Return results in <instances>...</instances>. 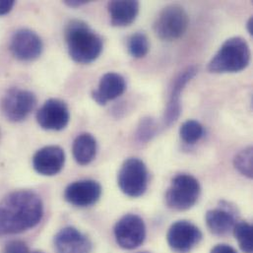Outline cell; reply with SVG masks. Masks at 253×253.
<instances>
[{"mask_svg": "<svg viewBox=\"0 0 253 253\" xmlns=\"http://www.w3.org/2000/svg\"><path fill=\"white\" fill-rule=\"evenodd\" d=\"M43 204L31 190H17L0 201V237L35 228L42 219Z\"/></svg>", "mask_w": 253, "mask_h": 253, "instance_id": "6da1fadb", "label": "cell"}, {"mask_svg": "<svg viewBox=\"0 0 253 253\" xmlns=\"http://www.w3.org/2000/svg\"><path fill=\"white\" fill-rule=\"evenodd\" d=\"M65 40L69 55L77 63H91L103 51L102 38L81 20H72L67 24Z\"/></svg>", "mask_w": 253, "mask_h": 253, "instance_id": "7a4b0ae2", "label": "cell"}, {"mask_svg": "<svg viewBox=\"0 0 253 253\" xmlns=\"http://www.w3.org/2000/svg\"><path fill=\"white\" fill-rule=\"evenodd\" d=\"M251 49L247 41L241 37L227 40L208 64L211 73H236L248 67Z\"/></svg>", "mask_w": 253, "mask_h": 253, "instance_id": "3957f363", "label": "cell"}, {"mask_svg": "<svg viewBox=\"0 0 253 253\" xmlns=\"http://www.w3.org/2000/svg\"><path fill=\"white\" fill-rule=\"evenodd\" d=\"M201 192L199 181L190 174L176 175L166 193V203L175 211H186L192 208Z\"/></svg>", "mask_w": 253, "mask_h": 253, "instance_id": "277c9868", "label": "cell"}, {"mask_svg": "<svg viewBox=\"0 0 253 253\" xmlns=\"http://www.w3.org/2000/svg\"><path fill=\"white\" fill-rule=\"evenodd\" d=\"M189 18L178 4H170L165 7L157 16L154 23V31L163 41H174L184 35L187 30Z\"/></svg>", "mask_w": 253, "mask_h": 253, "instance_id": "5b68a950", "label": "cell"}, {"mask_svg": "<svg viewBox=\"0 0 253 253\" xmlns=\"http://www.w3.org/2000/svg\"><path fill=\"white\" fill-rule=\"evenodd\" d=\"M149 173L146 165L137 158H130L123 164L118 183L121 190L129 197L142 196L148 187Z\"/></svg>", "mask_w": 253, "mask_h": 253, "instance_id": "8992f818", "label": "cell"}, {"mask_svg": "<svg viewBox=\"0 0 253 253\" xmlns=\"http://www.w3.org/2000/svg\"><path fill=\"white\" fill-rule=\"evenodd\" d=\"M37 98L34 93L12 88L6 92L1 101V112L4 118L12 123H20L26 120L34 111Z\"/></svg>", "mask_w": 253, "mask_h": 253, "instance_id": "52a82bcc", "label": "cell"}, {"mask_svg": "<svg viewBox=\"0 0 253 253\" xmlns=\"http://www.w3.org/2000/svg\"><path fill=\"white\" fill-rule=\"evenodd\" d=\"M114 232L118 245L127 251L139 248L146 239L145 223L135 214H127L120 219Z\"/></svg>", "mask_w": 253, "mask_h": 253, "instance_id": "ba28073f", "label": "cell"}, {"mask_svg": "<svg viewBox=\"0 0 253 253\" xmlns=\"http://www.w3.org/2000/svg\"><path fill=\"white\" fill-rule=\"evenodd\" d=\"M167 239L169 248L173 252L187 253L201 242L202 233L194 224L182 220L170 226Z\"/></svg>", "mask_w": 253, "mask_h": 253, "instance_id": "9c48e42d", "label": "cell"}, {"mask_svg": "<svg viewBox=\"0 0 253 253\" xmlns=\"http://www.w3.org/2000/svg\"><path fill=\"white\" fill-rule=\"evenodd\" d=\"M43 44L37 33L29 29H21L14 33L10 42V51L21 61H33L42 52Z\"/></svg>", "mask_w": 253, "mask_h": 253, "instance_id": "30bf717a", "label": "cell"}, {"mask_svg": "<svg viewBox=\"0 0 253 253\" xmlns=\"http://www.w3.org/2000/svg\"><path fill=\"white\" fill-rule=\"evenodd\" d=\"M70 112L67 105L58 99L47 100L37 113L39 126L45 130L60 131L68 126Z\"/></svg>", "mask_w": 253, "mask_h": 253, "instance_id": "8fae6325", "label": "cell"}, {"mask_svg": "<svg viewBox=\"0 0 253 253\" xmlns=\"http://www.w3.org/2000/svg\"><path fill=\"white\" fill-rule=\"evenodd\" d=\"M102 191V186L98 181L83 179L70 183L64 191V198L74 206L89 207L99 201Z\"/></svg>", "mask_w": 253, "mask_h": 253, "instance_id": "7c38bea8", "label": "cell"}, {"mask_svg": "<svg viewBox=\"0 0 253 253\" xmlns=\"http://www.w3.org/2000/svg\"><path fill=\"white\" fill-rule=\"evenodd\" d=\"M65 163V153L62 148L55 145L40 149L33 158L35 170L45 176H52L61 171Z\"/></svg>", "mask_w": 253, "mask_h": 253, "instance_id": "4fadbf2b", "label": "cell"}, {"mask_svg": "<svg viewBox=\"0 0 253 253\" xmlns=\"http://www.w3.org/2000/svg\"><path fill=\"white\" fill-rule=\"evenodd\" d=\"M197 69L195 66H190L185 68L182 72H180L176 78L173 80L169 98L168 102V106L165 112L164 123L165 126H170L173 125L179 118L181 112V105H180V96L184 87L187 83L196 75Z\"/></svg>", "mask_w": 253, "mask_h": 253, "instance_id": "5bb4252c", "label": "cell"}, {"mask_svg": "<svg viewBox=\"0 0 253 253\" xmlns=\"http://www.w3.org/2000/svg\"><path fill=\"white\" fill-rule=\"evenodd\" d=\"M54 249L57 253H91L92 243L79 230L66 227L54 237Z\"/></svg>", "mask_w": 253, "mask_h": 253, "instance_id": "9a60e30c", "label": "cell"}, {"mask_svg": "<svg viewBox=\"0 0 253 253\" xmlns=\"http://www.w3.org/2000/svg\"><path fill=\"white\" fill-rule=\"evenodd\" d=\"M126 89L125 78L119 73L109 72L102 77L98 89L92 92V98L98 105L106 106L109 101L116 100L122 96Z\"/></svg>", "mask_w": 253, "mask_h": 253, "instance_id": "2e32d148", "label": "cell"}, {"mask_svg": "<svg viewBox=\"0 0 253 253\" xmlns=\"http://www.w3.org/2000/svg\"><path fill=\"white\" fill-rule=\"evenodd\" d=\"M206 224L208 229L217 236H224L233 231L236 221L235 211L231 206H221L212 209L206 214Z\"/></svg>", "mask_w": 253, "mask_h": 253, "instance_id": "e0dca14e", "label": "cell"}, {"mask_svg": "<svg viewBox=\"0 0 253 253\" xmlns=\"http://www.w3.org/2000/svg\"><path fill=\"white\" fill-rule=\"evenodd\" d=\"M138 1H112L109 3L111 22L116 27H126L131 25L139 13Z\"/></svg>", "mask_w": 253, "mask_h": 253, "instance_id": "ac0fdd59", "label": "cell"}, {"mask_svg": "<svg viewBox=\"0 0 253 253\" xmlns=\"http://www.w3.org/2000/svg\"><path fill=\"white\" fill-rule=\"evenodd\" d=\"M72 152L75 161L79 165H89L97 155V141L95 137L90 133L78 135L73 142Z\"/></svg>", "mask_w": 253, "mask_h": 253, "instance_id": "d6986e66", "label": "cell"}, {"mask_svg": "<svg viewBox=\"0 0 253 253\" xmlns=\"http://www.w3.org/2000/svg\"><path fill=\"white\" fill-rule=\"evenodd\" d=\"M235 238L245 253H253V227L248 222L237 223L233 229Z\"/></svg>", "mask_w": 253, "mask_h": 253, "instance_id": "ffe728a7", "label": "cell"}, {"mask_svg": "<svg viewBox=\"0 0 253 253\" xmlns=\"http://www.w3.org/2000/svg\"><path fill=\"white\" fill-rule=\"evenodd\" d=\"M150 43L147 36L143 33H135L128 39L127 49L134 58H142L149 51Z\"/></svg>", "mask_w": 253, "mask_h": 253, "instance_id": "44dd1931", "label": "cell"}, {"mask_svg": "<svg viewBox=\"0 0 253 253\" xmlns=\"http://www.w3.org/2000/svg\"><path fill=\"white\" fill-rule=\"evenodd\" d=\"M253 147H248L239 152L234 159L235 168L244 175L253 178Z\"/></svg>", "mask_w": 253, "mask_h": 253, "instance_id": "7402d4cb", "label": "cell"}, {"mask_svg": "<svg viewBox=\"0 0 253 253\" xmlns=\"http://www.w3.org/2000/svg\"><path fill=\"white\" fill-rule=\"evenodd\" d=\"M204 128L196 121L190 120L185 122L179 129V135L182 141L187 144H194L203 136Z\"/></svg>", "mask_w": 253, "mask_h": 253, "instance_id": "603a6c76", "label": "cell"}, {"mask_svg": "<svg viewBox=\"0 0 253 253\" xmlns=\"http://www.w3.org/2000/svg\"><path fill=\"white\" fill-rule=\"evenodd\" d=\"M157 125L154 119L144 118L140 121L137 131L136 138L139 142H148L151 140L157 133Z\"/></svg>", "mask_w": 253, "mask_h": 253, "instance_id": "cb8c5ba5", "label": "cell"}, {"mask_svg": "<svg viewBox=\"0 0 253 253\" xmlns=\"http://www.w3.org/2000/svg\"><path fill=\"white\" fill-rule=\"evenodd\" d=\"M1 253H31L27 245L21 241H11L9 242Z\"/></svg>", "mask_w": 253, "mask_h": 253, "instance_id": "d4e9b609", "label": "cell"}, {"mask_svg": "<svg viewBox=\"0 0 253 253\" xmlns=\"http://www.w3.org/2000/svg\"><path fill=\"white\" fill-rule=\"evenodd\" d=\"M15 5L13 0H2L0 1V16L8 14Z\"/></svg>", "mask_w": 253, "mask_h": 253, "instance_id": "484cf974", "label": "cell"}, {"mask_svg": "<svg viewBox=\"0 0 253 253\" xmlns=\"http://www.w3.org/2000/svg\"><path fill=\"white\" fill-rule=\"evenodd\" d=\"M211 253H238L235 249L228 245H219L216 246L212 251Z\"/></svg>", "mask_w": 253, "mask_h": 253, "instance_id": "4316f807", "label": "cell"}, {"mask_svg": "<svg viewBox=\"0 0 253 253\" xmlns=\"http://www.w3.org/2000/svg\"><path fill=\"white\" fill-rule=\"evenodd\" d=\"M64 3L69 6V7H72V8H77V7H80L82 5H85L88 3V1H85V0H66L64 1Z\"/></svg>", "mask_w": 253, "mask_h": 253, "instance_id": "83f0119b", "label": "cell"}, {"mask_svg": "<svg viewBox=\"0 0 253 253\" xmlns=\"http://www.w3.org/2000/svg\"><path fill=\"white\" fill-rule=\"evenodd\" d=\"M248 31H249V34L251 35V36H253V17H251L250 18V20H249V22H248Z\"/></svg>", "mask_w": 253, "mask_h": 253, "instance_id": "f1b7e54d", "label": "cell"}, {"mask_svg": "<svg viewBox=\"0 0 253 253\" xmlns=\"http://www.w3.org/2000/svg\"><path fill=\"white\" fill-rule=\"evenodd\" d=\"M41 253V252H34V253Z\"/></svg>", "mask_w": 253, "mask_h": 253, "instance_id": "f546056e", "label": "cell"}, {"mask_svg": "<svg viewBox=\"0 0 253 253\" xmlns=\"http://www.w3.org/2000/svg\"></svg>", "mask_w": 253, "mask_h": 253, "instance_id": "4dcf8cb0", "label": "cell"}]
</instances>
